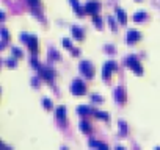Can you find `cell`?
I'll return each mask as SVG.
<instances>
[{
    "label": "cell",
    "mask_w": 160,
    "mask_h": 150,
    "mask_svg": "<svg viewBox=\"0 0 160 150\" xmlns=\"http://www.w3.org/2000/svg\"><path fill=\"white\" fill-rule=\"evenodd\" d=\"M21 41L25 42L28 45V49L32 50V53L38 52V38L35 35H28V33H21Z\"/></svg>",
    "instance_id": "obj_1"
},
{
    "label": "cell",
    "mask_w": 160,
    "mask_h": 150,
    "mask_svg": "<svg viewBox=\"0 0 160 150\" xmlns=\"http://www.w3.org/2000/svg\"><path fill=\"white\" fill-rule=\"evenodd\" d=\"M124 63H126V66H129V67L135 72V74H143V67H141V64H140L138 58H136L135 55L126 56V58H124Z\"/></svg>",
    "instance_id": "obj_2"
},
{
    "label": "cell",
    "mask_w": 160,
    "mask_h": 150,
    "mask_svg": "<svg viewBox=\"0 0 160 150\" xmlns=\"http://www.w3.org/2000/svg\"><path fill=\"white\" fill-rule=\"evenodd\" d=\"M71 92H72V94H75V95H82V94H85V92H86V86H85V83H83L80 78H75L74 81H72V85H71Z\"/></svg>",
    "instance_id": "obj_3"
},
{
    "label": "cell",
    "mask_w": 160,
    "mask_h": 150,
    "mask_svg": "<svg viewBox=\"0 0 160 150\" xmlns=\"http://www.w3.org/2000/svg\"><path fill=\"white\" fill-rule=\"evenodd\" d=\"M79 69H80V72L85 77H88V78H91V77L94 75V67H93V64L89 61H82L79 64Z\"/></svg>",
    "instance_id": "obj_4"
},
{
    "label": "cell",
    "mask_w": 160,
    "mask_h": 150,
    "mask_svg": "<svg viewBox=\"0 0 160 150\" xmlns=\"http://www.w3.org/2000/svg\"><path fill=\"white\" fill-rule=\"evenodd\" d=\"M99 8H101V3L96 2V0H88L86 5H85V9H86L88 14H97Z\"/></svg>",
    "instance_id": "obj_5"
},
{
    "label": "cell",
    "mask_w": 160,
    "mask_h": 150,
    "mask_svg": "<svg viewBox=\"0 0 160 150\" xmlns=\"http://www.w3.org/2000/svg\"><path fill=\"white\" fill-rule=\"evenodd\" d=\"M41 77H44L46 80H49V81H52L53 77H55V71H53L52 67H47V66H41V67L38 69Z\"/></svg>",
    "instance_id": "obj_6"
},
{
    "label": "cell",
    "mask_w": 160,
    "mask_h": 150,
    "mask_svg": "<svg viewBox=\"0 0 160 150\" xmlns=\"http://www.w3.org/2000/svg\"><path fill=\"white\" fill-rule=\"evenodd\" d=\"M116 69V63L115 61H107L104 64V67H102V77L107 80L110 77V74H112V71H115Z\"/></svg>",
    "instance_id": "obj_7"
},
{
    "label": "cell",
    "mask_w": 160,
    "mask_h": 150,
    "mask_svg": "<svg viewBox=\"0 0 160 150\" xmlns=\"http://www.w3.org/2000/svg\"><path fill=\"white\" fill-rule=\"evenodd\" d=\"M113 95H115L116 102L122 103L126 100V91H124V88H122V86H116L115 91H113Z\"/></svg>",
    "instance_id": "obj_8"
},
{
    "label": "cell",
    "mask_w": 160,
    "mask_h": 150,
    "mask_svg": "<svg viewBox=\"0 0 160 150\" xmlns=\"http://www.w3.org/2000/svg\"><path fill=\"white\" fill-rule=\"evenodd\" d=\"M140 36H141V35H140L138 30H129V31H127V36H126V38H127V42H130V44H132V42L138 41Z\"/></svg>",
    "instance_id": "obj_9"
},
{
    "label": "cell",
    "mask_w": 160,
    "mask_h": 150,
    "mask_svg": "<svg viewBox=\"0 0 160 150\" xmlns=\"http://www.w3.org/2000/svg\"><path fill=\"white\" fill-rule=\"evenodd\" d=\"M96 109H93L89 105H80L77 108V113L79 114H94Z\"/></svg>",
    "instance_id": "obj_10"
},
{
    "label": "cell",
    "mask_w": 160,
    "mask_h": 150,
    "mask_svg": "<svg viewBox=\"0 0 160 150\" xmlns=\"http://www.w3.org/2000/svg\"><path fill=\"white\" fill-rule=\"evenodd\" d=\"M72 35L75 36V39H79V41H82V39H83V30L80 28V27L74 25V27H72Z\"/></svg>",
    "instance_id": "obj_11"
},
{
    "label": "cell",
    "mask_w": 160,
    "mask_h": 150,
    "mask_svg": "<svg viewBox=\"0 0 160 150\" xmlns=\"http://www.w3.org/2000/svg\"><path fill=\"white\" fill-rule=\"evenodd\" d=\"M116 16H118V19H119V22H121V24H126V22H127V16H126L124 9L116 8Z\"/></svg>",
    "instance_id": "obj_12"
},
{
    "label": "cell",
    "mask_w": 160,
    "mask_h": 150,
    "mask_svg": "<svg viewBox=\"0 0 160 150\" xmlns=\"http://www.w3.org/2000/svg\"><path fill=\"white\" fill-rule=\"evenodd\" d=\"M65 116H66V106L65 105L56 106V117H58V119H65Z\"/></svg>",
    "instance_id": "obj_13"
},
{
    "label": "cell",
    "mask_w": 160,
    "mask_h": 150,
    "mask_svg": "<svg viewBox=\"0 0 160 150\" xmlns=\"http://www.w3.org/2000/svg\"><path fill=\"white\" fill-rule=\"evenodd\" d=\"M145 19H146V11H143V9H141V11H136L135 14H133V21H135V22L145 21Z\"/></svg>",
    "instance_id": "obj_14"
},
{
    "label": "cell",
    "mask_w": 160,
    "mask_h": 150,
    "mask_svg": "<svg viewBox=\"0 0 160 150\" xmlns=\"http://www.w3.org/2000/svg\"><path fill=\"white\" fill-rule=\"evenodd\" d=\"M47 56H49V59H60V53L56 52L55 49H49V53H47Z\"/></svg>",
    "instance_id": "obj_15"
},
{
    "label": "cell",
    "mask_w": 160,
    "mask_h": 150,
    "mask_svg": "<svg viewBox=\"0 0 160 150\" xmlns=\"http://www.w3.org/2000/svg\"><path fill=\"white\" fill-rule=\"evenodd\" d=\"M80 130H82V131H89V130H91V124H89L88 121H80Z\"/></svg>",
    "instance_id": "obj_16"
},
{
    "label": "cell",
    "mask_w": 160,
    "mask_h": 150,
    "mask_svg": "<svg viewBox=\"0 0 160 150\" xmlns=\"http://www.w3.org/2000/svg\"><path fill=\"white\" fill-rule=\"evenodd\" d=\"M118 125H119V135H126L127 131V125H126L124 121H118Z\"/></svg>",
    "instance_id": "obj_17"
},
{
    "label": "cell",
    "mask_w": 160,
    "mask_h": 150,
    "mask_svg": "<svg viewBox=\"0 0 160 150\" xmlns=\"http://www.w3.org/2000/svg\"><path fill=\"white\" fill-rule=\"evenodd\" d=\"M88 144H89V145H94V147H102V149H107V147H108V145H107V144H104V142H99V141H93V139H91V141L88 142Z\"/></svg>",
    "instance_id": "obj_18"
},
{
    "label": "cell",
    "mask_w": 160,
    "mask_h": 150,
    "mask_svg": "<svg viewBox=\"0 0 160 150\" xmlns=\"http://www.w3.org/2000/svg\"><path fill=\"white\" fill-rule=\"evenodd\" d=\"M93 22L96 24V27H102V17L99 14H93Z\"/></svg>",
    "instance_id": "obj_19"
},
{
    "label": "cell",
    "mask_w": 160,
    "mask_h": 150,
    "mask_svg": "<svg viewBox=\"0 0 160 150\" xmlns=\"http://www.w3.org/2000/svg\"><path fill=\"white\" fill-rule=\"evenodd\" d=\"M42 105H44V108L50 109V108H52V106H53V103H52V100H50V99L44 97V99H42Z\"/></svg>",
    "instance_id": "obj_20"
},
{
    "label": "cell",
    "mask_w": 160,
    "mask_h": 150,
    "mask_svg": "<svg viewBox=\"0 0 160 150\" xmlns=\"http://www.w3.org/2000/svg\"><path fill=\"white\" fill-rule=\"evenodd\" d=\"M94 116L96 117H101V119H104V121H108V114L104 111H94Z\"/></svg>",
    "instance_id": "obj_21"
},
{
    "label": "cell",
    "mask_w": 160,
    "mask_h": 150,
    "mask_svg": "<svg viewBox=\"0 0 160 150\" xmlns=\"http://www.w3.org/2000/svg\"><path fill=\"white\" fill-rule=\"evenodd\" d=\"M11 53L16 56V58H21V56H22V50L19 47H11Z\"/></svg>",
    "instance_id": "obj_22"
},
{
    "label": "cell",
    "mask_w": 160,
    "mask_h": 150,
    "mask_svg": "<svg viewBox=\"0 0 160 150\" xmlns=\"http://www.w3.org/2000/svg\"><path fill=\"white\" fill-rule=\"evenodd\" d=\"M108 22H110V27H112L113 30H116V21L113 16H108Z\"/></svg>",
    "instance_id": "obj_23"
},
{
    "label": "cell",
    "mask_w": 160,
    "mask_h": 150,
    "mask_svg": "<svg viewBox=\"0 0 160 150\" xmlns=\"http://www.w3.org/2000/svg\"><path fill=\"white\" fill-rule=\"evenodd\" d=\"M61 44L65 45V47H68V49H72L71 41H69V39H66V38H63V39H61Z\"/></svg>",
    "instance_id": "obj_24"
},
{
    "label": "cell",
    "mask_w": 160,
    "mask_h": 150,
    "mask_svg": "<svg viewBox=\"0 0 160 150\" xmlns=\"http://www.w3.org/2000/svg\"><path fill=\"white\" fill-rule=\"evenodd\" d=\"M6 66H9V67H14V66H16V59L14 58H9V59H6Z\"/></svg>",
    "instance_id": "obj_25"
},
{
    "label": "cell",
    "mask_w": 160,
    "mask_h": 150,
    "mask_svg": "<svg viewBox=\"0 0 160 150\" xmlns=\"http://www.w3.org/2000/svg\"><path fill=\"white\" fill-rule=\"evenodd\" d=\"M32 66H33V67H36V69L41 67V64H39V61L36 58H32Z\"/></svg>",
    "instance_id": "obj_26"
},
{
    "label": "cell",
    "mask_w": 160,
    "mask_h": 150,
    "mask_svg": "<svg viewBox=\"0 0 160 150\" xmlns=\"http://www.w3.org/2000/svg\"><path fill=\"white\" fill-rule=\"evenodd\" d=\"M91 99H93V102H102V97L97 94H91Z\"/></svg>",
    "instance_id": "obj_27"
},
{
    "label": "cell",
    "mask_w": 160,
    "mask_h": 150,
    "mask_svg": "<svg viewBox=\"0 0 160 150\" xmlns=\"http://www.w3.org/2000/svg\"><path fill=\"white\" fill-rule=\"evenodd\" d=\"M32 85L33 86H38L39 85V78H38V77H33V78H32Z\"/></svg>",
    "instance_id": "obj_28"
},
{
    "label": "cell",
    "mask_w": 160,
    "mask_h": 150,
    "mask_svg": "<svg viewBox=\"0 0 160 150\" xmlns=\"http://www.w3.org/2000/svg\"><path fill=\"white\" fill-rule=\"evenodd\" d=\"M27 2H28L30 5H33V6H35V5H38V3H39V0H27Z\"/></svg>",
    "instance_id": "obj_29"
},
{
    "label": "cell",
    "mask_w": 160,
    "mask_h": 150,
    "mask_svg": "<svg viewBox=\"0 0 160 150\" xmlns=\"http://www.w3.org/2000/svg\"><path fill=\"white\" fill-rule=\"evenodd\" d=\"M71 5L74 6V8H75V6H79L80 3H79V0H71Z\"/></svg>",
    "instance_id": "obj_30"
},
{
    "label": "cell",
    "mask_w": 160,
    "mask_h": 150,
    "mask_svg": "<svg viewBox=\"0 0 160 150\" xmlns=\"http://www.w3.org/2000/svg\"><path fill=\"white\" fill-rule=\"evenodd\" d=\"M72 55H75V56H77V55H80L79 49H72Z\"/></svg>",
    "instance_id": "obj_31"
},
{
    "label": "cell",
    "mask_w": 160,
    "mask_h": 150,
    "mask_svg": "<svg viewBox=\"0 0 160 150\" xmlns=\"http://www.w3.org/2000/svg\"><path fill=\"white\" fill-rule=\"evenodd\" d=\"M138 2H141V0H138Z\"/></svg>",
    "instance_id": "obj_32"
}]
</instances>
